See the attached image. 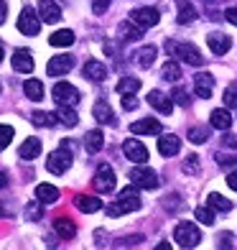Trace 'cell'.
<instances>
[{"label":"cell","instance_id":"44dd1931","mask_svg":"<svg viewBox=\"0 0 237 250\" xmlns=\"http://www.w3.org/2000/svg\"><path fill=\"white\" fill-rule=\"evenodd\" d=\"M74 204H77V209H79V212H87V214H92V212H97V209H102V199L89 197V194H79V197L74 199Z\"/></svg>","mask_w":237,"mask_h":250},{"label":"cell","instance_id":"681fc988","mask_svg":"<svg viewBox=\"0 0 237 250\" xmlns=\"http://www.w3.org/2000/svg\"><path fill=\"white\" fill-rule=\"evenodd\" d=\"M227 187H230L232 191H237V171H232V174L227 176Z\"/></svg>","mask_w":237,"mask_h":250},{"label":"cell","instance_id":"52a82bcc","mask_svg":"<svg viewBox=\"0 0 237 250\" xmlns=\"http://www.w3.org/2000/svg\"><path fill=\"white\" fill-rule=\"evenodd\" d=\"M18 31L23 33V36H39L41 21H39L36 13H33L31 5H26L23 10H20V16H18Z\"/></svg>","mask_w":237,"mask_h":250},{"label":"cell","instance_id":"e0dca14e","mask_svg":"<svg viewBox=\"0 0 237 250\" xmlns=\"http://www.w3.org/2000/svg\"><path fill=\"white\" fill-rule=\"evenodd\" d=\"M39 16L46 23H56L61 18V8L54 3V0H39Z\"/></svg>","mask_w":237,"mask_h":250},{"label":"cell","instance_id":"60d3db41","mask_svg":"<svg viewBox=\"0 0 237 250\" xmlns=\"http://www.w3.org/2000/svg\"><path fill=\"white\" fill-rule=\"evenodd\" d=\"M209 138V130H204V128H191L189 130V141L191 143H204Z\"/></svg>","mask_w":237,"mask_h":250},{"label":"cell","instance_id":"4fadbf2b","mask_svg":"<svg viewBox=\"0 0 237 250\" xmlns=\"http://www.w3.org/2000/svg\"><path fill=\"white\" fill-rule=\"evenodd\" d=\"M130 133H135V135H161V123L156 118H143V120L130 125Z\"/></svg>","mask_w":237,"mask_h":250},{"label":"cell","instance_id":"c3c4849f","mask_svg":"<svg viewBox=\"0 0 237 250\" xmlns=\"http://www.w3.org/2000/svg\"><path fill=\"white\" fill-rule=\"evenodd\" d=\"M224 18H227L232 26H237V8H227L224 10Z\"/></svg>","mask_w":237,"mask_h":250},{"label":"cell","instance_id":"d590c367","mask_svg":"<svg viewBox=\"0 0 237 250\" xmlns=\"http://www.w3.org/2000/svg\"><path fill=\"white\" fill-rule=\"evenodd\" d=\"M161 77L166 79V82H178V77H181V66H178L176 62H168L161 69Z\"/></svg>","mask_w":237,"mask_h":250},{"label":"cell","instance_id":"277c9868","mask_svg":"<svg viewBox=\"0 0 237 250\" xmlns=\"http://www.w3.org/2000/svg\"><path fill=\"white\" fill-rule=\"evenodd\" d=\"M174 240L178 248H197L201 240V232L194 222H178L174 230Z\"/></svg>","mask_w":237,"mask_h":250},{"label":"cell","instance_id":"1f68e13d","mask_svg":"<svg viewBox=\"0 0 237 250\" xmlns=\"http://www.w3.org/2000/svg\"><path fill=\"white\" fill-rule=\"evenodd\" d=\"M23 92H26L28 100L41 102V100H43V84L39 82V79H28V82L23 84Z\"/></svg>","mask_w":237,"mask_h":250},{"label":"cell","instance_id":"5b68a950","mask_svg":"<svg viewBox=\"0 0 237 250\" xmlns=\"http://www.w3.org/2000/svg\"><path fill=\"white\" fill-rule=\"evenodd\" d=\"M54 100L56 105H79V100H82V95H79V89L69 82H56L54 84Z\"/></svg>","mask_w":237,"mask_h":250},{"label":"cell","instance_id":"836d02e7","mask_svg":"<svg viewBox=\"0 0 237 250\" xmlns=\"http://www.w3.org/2000/svg\"><path fill=\"white\" fill-rule=\"evenodd\" d=\"M31 120L41 125V128H51V125H56V112H43V110H36L31 115Z\"/></svg>","mask_w":237,"mask_h":250},{"label":"cell","instance_id":"9c48e42d","mask_svg":"<svg viewBox=\"0 0 237 250\" xmlns=\"http://www.w3.org/2000/svg\"><path fill=\"white\" fill-rule=\"evenodd\" d=\"M130 21L140 28H153L158 21H161V13L156 8H135L130 13Z\"/></svg>","mask_w":237,"mask_h":250},{"label":"cell","instance_id":"f1b7e54d","mask_svg":"<svg viewBox=\"0 0 237 250\" xmlns=\"http://www.w3.org/2000/svg\"><path fill=\"white\" fill-rule=\"evenodd\" d=\"M120 39L122 41H138L140 36H143V28L140 26H135L133 21H125V23H120Z\"/></svg>","mask_w":237,"mask_h":250},{"label":"cell","instance_id":"7bdbcfd3","mask_svg":"<svg viewBox=\"0 0 237 250\" xmlns=\"http://www.w3.org/2000/svg\"><path fill=\"white\" fill-rule=\"evenodd\" d=\"M171 97H174V102H178V105H184V107L189 105V97H186V92H184V89H181V87H176Z\"/></svg>","mask_w":237,"mask_h":250},{"label":"cell","instance_id":"f5cc1de1","mask_svg":"<svg viewBox=\"0 0 237 250\" xmlns=\"http://www.w3.org/2000/svg\"><path fill=\"white\" fill-rule=\"evenodd\" d=\"M156 250H171V245H168V243H158Z\"/></svg>","mask_w":237,"mask_h":250},{"label":"cell","instance_id":"d6986e66","mask_svg":"<svg viewBox=\"0 0 237 250\" xmlns=\"http://www.w3.org/2000/svg\"><path fill=\"white\" fill-rule=\"evenodd\" d=\"M82 74H84L87 79H92V82H102V79L107 77V66H105V64H99L97 59H92V62H87V64H84Z\"/></svg>","mask_w":237,"mask_h":250},{"label":"cell","instance_id":"816d5d0a","mask_svg":"<svg viewBox=\"0 0 237 250\" xmlns=\"http://www.w3.org/2000/svg\"><path fill=\"white\" fill-rule=\"evenodd\" d=\"M5 187H8V174L0 171V189H5Z\"/></svg>","mask_w":237,"mask_h":250},{"label":"cell","instance_id":"ab89813d","mask_svg":"<svg viewBox=\"0 0 237 250\" xmlns=\"http://www.w3.org/2000/svg\"><path fill=\"white\" fill-rule=\"evenodd\" d=\"M26 217H28V220H41V217H43V207H41L39 199L31 202L28 207H26Z\"/></svg>","mask_w":237,"mask_h":250},{"label":"cell","instance_id":"ffe728a7","mask_svg":"<svg viewBox=\"0 0 237 250\" xmlns=\"http://www.w3.org/2000/svg\"><path fill=\"white\" fill-rule=\"evenodd\" d=\"M39 153H41V141L39 138H26L23 143H20V148H18V156L26 158V161L39 158Z\"/></svg>","mask_w":237,"mask_h":250},{"label":"cell","instance_id":"b9f144b4","mask_svg":"<svg viewBox=\"0 0 237 250\" xmlns=\"http://www.w3.org/2000/svg\"><path fill=\"white\" fill-rule=\"evenodd\" d=\"M184 171L186 174H199V156H194V153H191L189 158H186V161H184Z\"/></svg>","mask_w":237,"mask_h":250},{"label":"cell","instance_id":"484cf974","mask_svg":"<svg viewBox=\"0 0 237 250\" xmlns=\"http://www.w3.org/2000/svg\"><path fill=\"white\" fill-rule=\"evenodd\" d=\"M56 120H59L61 125H66V128H74V125L79 123V115H77V110L72 105H59V110H56Z\"/></svg>","mask_w":237,"mask_h":250},{"label":"cell","instance_id":"cb8c5ba5","mask_svg":"<svg viewBox=\"0 0 237 250\" xmlns=\"http://www.w3.org/2000/svg\"><path fill=\"white\" fill-rule=\"evenodd\" d=\"M54 230L59 232V237H61V240H72V237L77 235V225H74V220L56 217V222H54Z\"/></svg>","mask_w":237,"mask_h":250},{"label":"cell","instance_id":"4316f807","mask_svg":"<svg viewBox=\"0 0 237 250\" xmlns=\"http://www.w3.org/2000/svg\"><path fill=\"white\" fill-rule=\"evenodd\" d=\"M92 112H95V120L102 123V125H110L112 120H115V115H112V107L107 105L105 100H97L95 107H92Z\"/></svg>","mask_w":237,"mask_h":250},{"label":"cell","instance_id":"2e32d148","mask_svg":"<svg viewBox=\"0 0 237 250\" xmlns=\"http://www.w3.org/2000/svg\"><path fill=\"white\" fill-rule=\"evenodd\" d=\"M148 105L156 107L158 112H163V115H171L174 100H171V97H166L163 92H158V89H153V92H148Z\"/></svg>","mask_w":237,"mask_h":250},{"label":"cell","instance_id":"ba28073f","mask_svg":"<svg viewBox=\"0 0 237 250\" xmlns=\"http://www.w3.org/2000/svg\"><path fill=\"white\" fill-rule=\"evenodd\" d=\"M115 171H112V166L110 164H99L97 168V174H95V187L99 194H110L112 189H115Z\"/></svg>","mask_w":237,"mask_h":250},{"label":"cell","instance_id":"3957f363","mask_svg":"<svg viewBox=\"0 0 237 250\" xmlns=\"http://www.w3.org/2000/svg\"><path fill=\"white\" fill-rule=\"evenodd\" d=\"M166 51L171 54V56H176V59H181V62L191 64V66H201V64H204V56L199 54L197 46H191V43H176V41H168V43H166Z\"/></svg>","mask_w":237,"mask_h":250},{"label":"cell","instance_id":"6da1fadb","mask_svg":"<svg viewBox=\"0 0 237 250\" xmlns=\"http://www.w3.org/2000/svg\"><path fill=\"white\" fill-rule=\"evenodd\" d=\"M72 141H64L59 148H56L49 158H46V168L51 174H66L72 168V161H74V156H72Z\"/></svg>","mask_w":237,"mask_h":250},{"label":"cell","instance_id":"74e56055","mask_svg":"<svg viewBox=\"0 0 237 250\" xmlns=\"http://www.w3.org/2000/svg\"><path fill=\"white\" fill-rule=\"evenodd\" d=\"M224 107L227 110L237 107V82H232L227 89H224Z\"/></svg>","mask_w":237,"mask_h":250},{"label":"cell","instance_id":"8992f818","mask_svg":"<svg viewBox=\"0 0 237 250\" xmlns=\"http://www.w3.org/2000/svg\"><path fill=\"white\" fill-rule=\"evenodd\" d=\"M130 181L135 187H140V189H156L158 187V174L153 171V168H145L143 164L140 166H135V168H130Z\"/></svg>","mask_w":237,"mask_h":250},{"label":"cell","instance_id":"d4e9b609","mask_svg":"<svg viewBox=\"0 0 237 250\" xmlns=\"http://www.w3.org/2000/svg\"><path fill=\"white\" fill-rule=\"evenodd\" d=\"M209 123H212V128H217V130H230V125H232V115H230V110H214L212 115H209Z\"/></svg>","mask_w":237,"mask_h":250},{"label":"cell","instance_id":"7c38bea8","mask_svg":"<svg viewBox=\"0 0 237 250\" xmlns=\"http://www.w3.org/2000/svg\"><path fill=\"white\" fill-rule=\"evenodd\" d=\"M212 89H214V77L209 72H199L194 77V92H197V97L209 100L212 97Z\"/></svg>","mask_w":237,"mask_h":250},{"label":"cell","instance_id":"7dc6e473","mask_svg":"<svg viewBox=\"0 0 237 250\" xmlns=\"http://www.w3.org/2000/svg\"><path fill=\"white\" fill-rule=\"evenodd\" d=\"M222 143L227 146V148H237V135H232V133H224V138H222Z\"/></svg>","mask_w":237,"mask_h":250},{"label":"cell","instance_id":"7402d4cb","mask_svg":"<svg viewBox=\"0 0 237 250\" xmlns=\"http://www.w3.org/2000/svg\"><path fill=\"white\" fill-rule=\"evenodd\" d=\"M156 54H158L156 46H143V49H138V51L133 54V62L138 64V66H143V69H148V66L156 62Z\"/></svg>","mask_w":237,"mask_h":250},{"label":"cell","instance_id":"d6a6232c","mask_svg":"<svg viewBox=\"0 0 237 250\" xmlns=\"http://www.w3.org/2000/svg\"><path fill=\"white\" fill-rule=\"evenodd\" d=\"M140 89V79L138 77H122L118 82V92L120 95H135Z\"/></svg>","mask_w":237,"mask_h":250},{"label":"cell","instance_id":"83f0119b","mask_svg":"<svg viewBox=\"0 0 237 250\" xmlns=\"http://www.w3.org/2000/svg\"><path fill=\"white\" fill-rule=\"evenodd\" d=\"M36 199L41 204H54L56 199H59V189L51 187V184H39L36 187Z\"/></svg>","mask_w":237,"mask_h":250},{"label":"cell","instance_id":"603a6c76","mask_svg":"<svg viewBox=\"0 0 237 250\" xmlns=\"http://www.w3.org/2000/svg\"><path fill=\"white\" fill-rule=\"evenodd\" d=\"M102 146H105V133L102 130H89L84 135V148L89 153H99V151H102Z\"/></svg>","mask_w":237,"mask_h":250},{"label":"cell","instance_id":"8fae6325","mask_svg":"<svg viewBox=\"0 0 237 250\" xmlns=\"http://www.w3.org/2000/svg\"><path fill=\"white\" fill-rule=\"evenodd\" d=\"M122 153H125V158H130L133 164H145L148 161V148L135 138H128L125 143H122Z\"/></svg>","mask_w":237,"mask_h":250},{"label":"cell","instance_id":"f35d334b","mask_svg":"<svg viewBox=\"0 0 237 250\" xmlns=\"http://www.w3.org/2000/svg\"><path fill=\"white\" fill-rule=\"evenodd\" d=\"M10 141H13V128L10 125H0V151H5Z\"/></svg>","mask_w":237,"mask_h":250},{"label":"cell","instance_id":"5bb4252c","mask_svg":"<svg viewBox=\"0 0 237 250\" xmlns=\"http://www.w3.org/2000/svg\"><path fill=\"white\" fill-rule=\"evenodd\" d=\"M13 69L20 74H31L33 72V56L28 49H16L13 54Z\"/></svg>","mask_w":237,"mask_h":250},{"label":"cell","instance_id":"11a10c76","mask_svg":"<svg viewBox=\"0 0 237 250\" xmlns=\"http://www.w3.org/2000/svg\"><path fill=\"white\" fill-rule=\"evenodd\" d=\"M0 89H3V84H0Z\"/></svg>","mask_w":237,"mask_h":250},{"label":"cell","instance_id":"4dcf8cb0","mask_svg":"<svg viewBox=\"0 0 237 250\" xmlns=\"http://www.w3.org/2000/svg\"><path fill=\"white\" fill-rule=\"evenodd\" d=\"M51 46H72L74 43V33L69 28H61V31H54L51 39H49Z\"/></svg>","mask_w":237,"mask_h":250},{"label":"cell","instance_id":"7a4b0ae2","mask_svg":"<svg viewBox=\"0 0 237 250\" xmlns=\"http://www.w3.org/2000/svg\"><path fill=\"white\" fill-rule=\"evenodd\" d=\"M135 209H140V197H138L135 184H133V187L120 191V199L115 204H110L107 214H110V217H118V214H128V212H135Z\"/></svg>","mask_w":237,"mask_h":250},{"label":"cell","instance_id":"f6af8a7d","mask_svg":"<svg viewBox=\"0 0 237 250\" xmlns=\"http://www.w3.org/2000/svg\"><path fill=\"white\" fill-rule=\"evenodd\" d=\"M138 107V100L133 95H122V110H135Z\"/></svg>","mask_w":237,"mask_h":250},{"label":"cell","instance_id":"f907efd6","mask_svg":"<svg viewBox=\"0 0 237 250\" xmlns=\"http://www.w3.org/2000/svg\"><path fill=\"white\" fill-rule=\"evenodd\" d=\"M5 16H8V5L5 0H0V23H5Z\"/></svg>","mask_w":237,"mask_h":250},{"label":"cell","instance_id":"e575fe53","mask_svg":"<svg viewBox=\"0 0 237 250\" xmlns=\"http://www.w3.org/2000/svg\"><path fill=\"white\" fill-rule=\"evenodd\" d=\"M207 199H209V207H212V209H217V212H230V209H232V202H230V199H224L222 194H217V191H212Z\"/></svg>","mask_w":237,"mask_h":250},{"label":"cell","instance_id":"8d00e7d4","mask_svg":"<svg viewBox=\"0 0 237 250\" xmlns=\"http://www.w3.org/2000/svg\"><path fill=\"white\" fill-rule=\"evenodd\" d=\"M197 220L201 222V225H214V209L209 207V204H207V207H197Z\"/></svg>","mask_w":237,"mask_h":250},{"label":"cell","instance_id":"bcb514c9","mask_svg":"<svg viewBox=\"0 0 237 250\" xmlns=\"http://www.w3.org/2000/svg\"><path fill=\"white\" fill-rule=\"evenodd\" d=\"M107 5H110V0H92V10H95L97 16H99V13H105Z\"/></svg>","mask_w":237,"mask_h":250},{"label":"cell","instance_id":"30bf717a","mask_svg":"<svg viewBox=\"0 0 237 250\" xmlns=\"http://www.w3.org/2000/svg\"><path fill=\"white\" fill-rule=\"evenodd\" d=\"M74 69V56L72 54H61V56H54V59L46 64V72L49 77H64L66 72Z\"/></svg>","mask_w":237,"mask_h":250},{"label":"cell","instance_id":"f546056e","mask_svg":"<svg viewBox=\"0 0 237 250\" xmlns=\"http://www.w3.org/2000/svg\"><path fill=\"white\" fill-rule=\"evenodd\" d=\"M197 21V8L189 3V0H178V23H191Z\"/></svg>","mask_w":237,"mask_h":250},{"label":"cell","instance_id":"9a60e30c","mask_svg":"<svg viewBox=\"0 0 237 250\" xmlns=\"http://www.w3.org/2000/svg\"><path fill=\"white\" fill-rule=\"evenodd\" d=\"M178 151H181V138H176V135H161V138H158V153L161 156L171 158Z\"/></svg>","mask_w":237,"mask_h":250},{"label":"cell","instance_id":"ee69618b","mask_svg":"<svg viewBox=\"0 0 237 250\" xmlns=\"http://www.w3.org/2000/svg\"><path fill=\"white\" fill-rule=\"evenodd\" d=\"M217 164L224 166V168H227V166H237V156H224V153H219V156H217Z\"/></svg>","mask_w":237,"mask_h":250},{"label":"cell","instance_id":"ac0fdd59","mask_svg":"<svg viewBox=\"0 0 237 250\" xmlns=\"http://www.w3.org/2000/svg\"><path fill=\"white\" fill-rule=\"evenodd\" d=\"M207 43H209V49H212L214 54L222 56V54H227V51H230L232 39H230V36H224V33H209V36H207Z\"/></svg>","mask_w":237,"mask_h":250},{"label":"cell","instance_id":"db71d44e","mask_svg":"<svg viewBox=\"0 0 237 250\" xmlns=\"http://www.w3.org/2000/svg\"><path fill=\"white\" fill-rule=\"evenodd\" d=\"M0 62H3V43H0Z\"/></svg>","mask_w":237,"mask_h":250}]
</instances>
